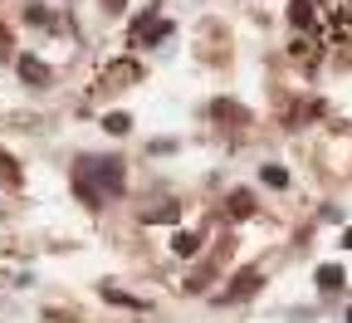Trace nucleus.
Instances as JSON below:
<instances>
[{
	"instance_id": "nucleus-1",
	"label": "nucleus",
	"mask_w": 352,
	"mask_h": 323,
	"mask_svg": "<svg viewBox=\"0 0 352 323\" xmlns=\"http://www.w3.org/2000/svg\"><path fill=\"white\" fill-rule=\"evenodd\" d=\"M122 181L127 176H122V167L113 157H83V167H78V191H83L88 206H98L103 196H118Z\"/></svg>"
},
{
	"instance_id": "nucleus-2",
	"label": "nucleus",
	"mask_w": 352,
	"mask_h": 323,
	"mask_svg": "<svg viewBox=\"0 0 352 323\" xmlns=\"http://www.w3.org/2000/svg\"><path fill=\"white\" fill-rule=\"evenodd\" d=\"M166 30H171V25H166L162 15H142L138 25H132V39H138V44H157Z\"/></svg>"
},
{
	"instance_id": "nucleus-3",
	"label": "nucleus",
	"mask_w": 352,
	"mask_h": 323,
	"mask_svg": "<svg viewBox=\"0 0 352 323\" xmlns=\"http://www.w3.org/2000/svg\"><path fill=\"white\" fill-rule=\"evenodd\" d=\"M20 79H25V83H34V88H44V79H50V69H44V64H39L34 54H25V59H20Z\"/></svg>"
},
{
	"instance_id": "nucleus-4",
	"label": "nucleus",
	"mask_w": 352,
	"mask_h": 323,
	"mask_svg": "<svg viewBox=\"0 0 352 323\" xmlns=\"http://www.w3.org/2000/svg\"><path fill=\"white\" fill-rule=\"evenodd\" d=\"M318 289H328V294L342 289V269H338V264H323V269H318Z\"/></svg>"
},
{
	"instance_id": "nucleus-5",
	"label": "nucleus",
	"mask_w": 352,
	"mask_h": 323,
	"mask_svg": "<svg viewBox=\"0 0 352 323\" xmlns=\"http://www.w3.org/2000/svg\"><path fill=\"white\" fill-rule=\"evenodd\" d=\"M201 250V236H191V230H182V236H176V255H196Z\"/></svg>"
},
{
	"instance_id": "nucleus-6",
	"label": "nucleus",
	"mask_w": 352,
	"mask_h": 323,
	"mask_svg": "<svg viewBox=\"0 0 352 323\" xmlns=\"http://www.w3.org/2000/svg\"><path fill=\"white\" fill-rule=\"evenodd\" d=\"M289 20H294V25L303 30L308 20H314V6H308V0H294V10H289Z\"/></svg>"
},
{
	"instance_id": "nucleus-7",
	"label": "nucleus",
	"mask_w": 352,
	"mask_h": 323,
	"mask_svg": "<svg viewBox=\"0 0 352 323\" xmlns=\"http://www.w3.org/2000/svg\"><path fill=\"white\" fill-rule=\"evenodd\" d=\"M103 127H108V132H127V127H132V118H127V113H108V118H103Z\"/></svg>"
},
{
	"instance_id": "nucleus-8",
	"label": "nucleus",
	"mask_w": 352,
	"mask_h": 323,
	"mask_svg": "<svg viewBox=\"0 0 352 323\" xmlns=\"http://www.w3.org/2000/svg\"><path fill=\"white\" fill-rule=\"evenodd\" d=\"M230 211H235V216H250V191H235V196H230Z\"/></svg>"
},
{
	"instance_id": "nucleus-9",
	"label": "nucleus",
	"mask_w": 352,
	"mask_h": 323,
	"mask_svg": "<svg viewBox=\"0 0 352 323\" xmlns=\"http://www.w3.org/2000/svg\"><path fill=\"white\" fill-rule=\"evenodd\" d=\"M264 181H270V187H284L289 171H284V167H264Z\"/></svg>"
},
{
	"instance_id": "nucleus-10",
	"label": "nucleus",
	"mask_w": 352,
	"mask_h": 323,
	"mask_svg": "<svg viewBox=\"0 0 352 323\" xmlns=\"http://www.w3.org/2000/svg\"><path fill=\"white\" fill-rule=\"evenodd\" d=\"M147 220H176V206H152Z\"/></svg>"
},
{
	"instance_id": "nucleus-11",
	"label": "nucleus",
	"mask_w": 352,
	"mask_h": 323,
	"mask_svg": "<svg viewBox=\"0 0 352 323\" xmlns=\"http://www.w3.org/2000/svg\"><path fill=\"white\" fill-rule=\"evenodd\" d=\"M342 245H347V250H352V230H342Z\"/></svg>"
},
{
	"instance_id": "nucleus-12",
	"label": "nucleus",
	"mask_w": 352,
	"mask_h": 323,
	"mask_svg": "<svg viewBox=\"0 0 352 323\" xmlns=\"http://www.w3.org/2000/svg\"><path fill=\"white\" fill-rule=\"evenodd\" d=\"M108 6H122V0H108Z\"/></svg>"
},
{
	"instance_id": "nucleus-13",
	"label": "nucleus",
	"mask_w": 352,
	"mask_h": 323,
	"mask_svg": "<svg viewBox=\"0 0 352 323\" xmlns=\"http://www.w3.org/2000/svg\"><path fill=\"white\" fill-rule=\"evenodd\" d=\"M347 323H352V313H347Z\"/></svg>"
}]
</instances>
